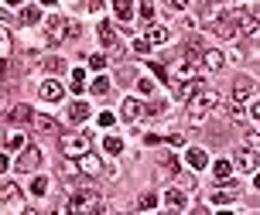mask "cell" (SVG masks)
<instances>
[{
    "mask_svg": "<svg viewBox=\"0 0 260 215\" xmlns=\"http://www.w3.org/2000/svg\"><path fill=\"white\" fill-rule=\"evenodd\" d=\"M168 7H171V11H185V7H188V0H168Z\"/></svg>",
    "mask_w": 260,
    "mask_h": 215,
    "instance_id": "43",
    "label": "cell"
},
{
    "mask_svg": "<svg viewBox=\"0 0 260 215\" xmlns=\"http://www.w3.org/2000/svg\"><path fill=\"white\" fill-rule=\"evenodd\" d=\"M69 120H72V123L89 120V106H86V102H72V106H69Z\"/></svg>",
    "mask_w": 260,
    "mask_h": 215,
    "instance_id": "23",
    "label": "cell"
},
{
    "mask_svg": "<svg viewBox=\"0 0 260 215\" xmlns=\"http://www.w3.org/2000/svg\"><path fill=\"white\" fill-rule=\"evenodd\" d=\"M69 89H72V92H82V89H86V68H76V72H72Z\"/></svg>",
    "mask_w": 260,
    "mask_h": 215,
    "instance_id": "28",
    "label": "cell"
},
{
    "mask_svg": "<svg viewBox=\"0 0 260 215\" xmlns=\"http://www.w3.org/2000/svg\"><path fill=\"white\" fill-rule=\"evenodd\" d=\"M24 215H38V212H35V208H27V212H24Z\"/></svg>",
    "mask_w": 260,
    "mask_h": 215,
    "instance_id": "51",
    "label": "cell"
},
{
    "mask_svg": "<svg viewBox=\"0 0 260 215\" xmlns=\"http://www.w3.org/2000/svg\"><path fill=\"white\" fill-rule=\"evenodd\" d=\"M0 202L4 205H17L21 202V188H17L14 181H4V185H0Z\"/></svg>",
    "mask_w": 260,
    "mask_h": 215,
    "instance_id": "14",
    "label": "cell"
},
{
    "mask_svg": "<svg viewBox=\"0 0 260 215\" xmlns=\"http://www.w3.org/2000/svg\"><path fill=\"white\" fill-rule=\"evenodd\" d=\"M62 92H65V86L58 82V79H45V82H41V89H38V96L45 102H58V99H62Z\"/></svg>",
    "mask_w": 260,
    "mask_h": 215,
    "instance_id": "9",
    "label": "cell"
},
{
    "mask_svg": "<svg viewBox=\"0 0 260 215\" xmlns=\"http://www.w3.org/2000/svg\"><path fill=\"white\" fill-rule=\"evenodd\" d=\"M165 140H168L171 147H182V144H185V133H168Z\"/></svg>",
    "mask_w": 260,
    "mask_h": 215,
    "instance_id": "40",
    "label": "cell"
},
{
    "mask_svg": "<svg viewBox=\"0 0 260 215\" xmlns=\"http://www.w3.org/2000/svg\"><path fill=\"white\" fill-rule=\"evenodd\" d=\"M7 4H11V7H17V4H24V0H7Z\"/></svg>",
    "mask_w": 260,
    "mask_h": 215,
    "instance_id": "48",
    "label": "cell"
},
{
    "mask_svg": "<svg viewBox=\"0 0 260 215\" xmlns=\"http://www.w3.org/2000/svg\"><path fill=\"white\" fill-rule=\"evenodd\" d=\"M7 51H11V34L7 27H0V58H7Z\"/></svg>",
    "mask_w": 260,
    "mask_h": 215,
    "instance_id": "34",
    "label": "cell"
},
{
    "mask_svg": "<svg viewBox=\"0 0 260 215\" xmlns=\"http://www.w3.org/2000/svg\"><path fill=\"white\" fill-rule=\"evenodd\" d=\"M154 205H157V195H151V191H144L141 198H137V208H141V212H151Z\"/></svg>",
    "mask_w": 260,
    "mask_h": 215,
    "instance_id": "30",
    "label": "cell"
},
{
    "mask_svg": "<svg viewBox=\"0 0 260 215\" xmlns=\"http://www.w3.org/2000/svg\"><path fill=\"white\" fill-rule=\"evenodd\" d=\"M4 147H7V151H24L27 144H24V133H11V137L4 140Z\"/></svg>",
    "mask_w": 260,
    "mask_h": 215,
    "instance_id": "29",
    "label": "cell"
},
{
    "mask_svg": "<svg viewBox=\"0 0 260 215\" xmlns=\"http://www.w3.org/2000/svg\"><path fill=\"white\" fill-rule=\"evenodd\" d=\"M41 4H45V7H52V4H55V0H41Z\"/></svg>",
    "mask_w": 260,
    "mask_h": 215,
    "instance_id": "50",
    "label": "cell"
},
{
    "mask_svg": "<svg viewBox=\"0 0 260 215\" xmlns=\"http://www.w3.org/2000/svg\"><path fill=\"white\" fill-rule=\"evenodd\" d=\"M202 62H206V68H212V72H219L222 65H226V58H222V51H216V48H206V51H202Z\"/></svg>",
    "mask_w": 260,
    "mask_h": 215,
    "instance_id": "17",
    "label": "cell"
},
{
    "mask_svg": "<svg viewBox=\"0 0 260 215\" xmlns=\"http://www.w3.org/2000/svg\"><path fill=\"white\" fill-rule=\"evenodd\" d=\"M185 161H188V167L202 171V167H209V154L202 151V147H188V151H185Z\"/></svg>",
    "mask_w": 260,
    "mask_h": 215,
    "instance_id": "11",
    "label": "cell"
},
{
    "mask_svg": "<svg viewBox=\"0 0 260 215\" xmlns=\"http://www.w3.org/2000/svg\"><path fill=\"white\" fill-rule=\"evenodd\" d=\"M31 123H35L38 133H58V123H55L52 116H45V113H35V116H31Z\"/></svg>",
    "mask_w": 260,
    "mask_h": 215,
    "instance_id": "15",
    "label": "cell"
},
{
    "mask_svg": "<svg viewBox=\"0 0 260 215\" xmlns=\"http://www.w3.org/2000/svg\"><path fill=\"white\" fill-rule=\"evenodd\" d=\"M236 195H240V188H233V185H230V188L226 191H212V195H209V198H212V205H230V202H236Z\"/></svg>",
    "mask_w": 260,
    "mask_h": 215,
    "instance_id": "19",
    "label": "cell"
},
{
    "mask_svg": "<svg viewBox=\"0 0 260 215\" xmlns=\"http://www.w3.org/2000/svg\"><path fill=\"white\" fill-rule=\"evenodd\" d=\"M52 215H69V208H65V205L58 202V205H55V212H52Z\"/></svg>",
    "mask_w": 260,
    "mask_h": 215,
    "instance_id": "45",
    "label": "cell"
},
{
    "mask_svg": "<svg viewBox=\"0 0 260 215\" xmlns=\"http://www.w3.org/2000/svg\"><path fill=\"white\" fill-rule=\"evenodd\" d=\"M7 76V58H0V79Z\"/></svg>",
    "mask_w": 260,
    "mask_h": 215,
    "instance_id": "46",
    "label": "cell"
},
{
    "mask_svg": "<svg viewBox=\"0 0 260 215\" xmlns=\"http://www.w3.org/2000/svg\"><path fill=\"white\" fill-rule=\"evenodd\" d=\"M134 51H137V55H147V51H151V41H147V38H137V41H134Z\"/></svg>",
    "mask_w": 260,
    "mask_h": 215,
    "instance_id": "36",
    "label": "cell"
},
{
    "mask_svg": "<svg viewBox=\"0 0 260 215\" xmlns=\"http://www.w3.org/2000/svg\"><path fill=\"white\" fill-rule=\"evenodd\" d=\"M257 92H253V82L250 79H236V86H233V99L236 102H247V99H253Z\"/></svg>",
    "mask_w": 260,
    "mask_h": 215,
    "instance_id": "13",
    "label": "cell"
},
{
    "mask_svg": "<svg viewBox=\"0 0 260 215\" xmlns=\"http://www.w3.org/2000/svg\"><path fill=\"white\" fill-rule=\"evenodd\" d=\"M96 123H100V127H113V113H100V116H96Z\"/></svg>",
    "mask_w": 260,
    "mask_h": 215,
    "instance_id": "41",
    "label": "cell"
},
{
    "mask_svg": "<svg viewBox=\"0 0 260 215\" xmlns=\"http://www.w3.org/2000/svg\"><path fill=\"white\" fill-rule=\"evenodd\" d=\"M7 167H11V161H7V154H0V174H4Z\"/></svg>",
    "mask_w": 260,
    "mask_h": 215,
    "instance_id": "44",
    "label": "cell"
},
{
    "mask_svg": "<svg viewBox=\"0 0 260 215\" xmlns=\"http://www.w3.org/2000/svg\"><path fill=\"white\" fill-rule=\"evenodd\" d=\"M216 34H219V38H236V24H233V14H230V17H222L219 24H216Z\"/></svg>",
    "mask_w": 260,
    "mask_h": 215,
    "instance_id": "24",
    "label": "cell"
},
{
    "mask_svg": "<svg viewBox=\"0 0 260 215\" xmlns=\"http://www.w3.org/2000/svg\"><path fill=\"white\" fill-rule=\"evenodd\" d=\"M199 86H202V79H199V76H195V79H185V82H175V96H178V99H188Z\"/></svg>",
    "mask_w": 260,
    "mask_h": 215,
    "instance_id": "16",
    "label": "cell"
},
{
    "mask_svg": "<svg viewBox=\"0 0 260 215\" xmlns=\"http://www.w3.org/2000/svg\"><path fill=\"white\" fill-rule=\"evenodd\" d=\"M27 191H31L35 198H45V195H48V177H45V174H35V177H31V188H27Z\"/></svg>",
    "mask_w": 260,
    "mask_h": 215,
    "instance_id": "22",
    "label": "cell"
},
{
    "mask_svg": "<svg viewBox=\"0 0 260 215\" xmlns=\"http://www.w3.org/2000/svg\"><path fill=\"white\" fill-rule=\"evenodd\" d=\"M233 21H240V31H243V34L257 38V14H243V11H236V14H233Z\"/></svg>",
    "mask_w": 260,
    "mask_h": 215,
    "instance_id": "12",
    "label": "cell"
},
{
    "mask_svg": "<svg viewBox=\"0 0 260 215\" xmlns=\"http://www.w3.org/2000/svg\"><path fill=\"white\" fill-rule=\"evenodd\" d=\"M100 202V195H96V188H76L72 191V198L65 202V208H69V215H89V208Z\"/></svg>",
    "mask_w": 260,
    "mask_h": 215,
    "instance_id": "2",
    "label": "cell"
},
{
    "mask_svg": "<svg viewBox=\"0 0 260 215\" xmlns=\"http://www.w3.org/2000/svg\"><path fill=\"white\" fill-rule=\"evenodd\" d=\"M103 151L110 154V157H117V154H123V140L120 137H103Z\"/></svg>",
    "mask_w": 260,
    "mask_h": 215,
    "instance_id": "27",
    "label": "cell"
},
{
    "mask_svg": "<svg viewBox=\"0 0 260 215\" xmlns=\"http://www.w3.org/2000/svg\"><path fill=\"white\" fill-rule=\"evenodd\" d=\"M14 167H17V171H27V174H35V171L41 167V151H38V147H24L21 157L14 161Z\"/></svg>",
    "mask_w": 260,
    "mask_h": 215,
    "instance_id": "5",
    "label": "cell"
},
{
    "mask_svg": "<svg viewBox=\"0 0 260 215\" xmlns=\"http://www.w3.org/2000/svg\"><path fill=\"white\" fill-rule=\"evenodd\" d=\"M100 41H103L106 48H117V31L110 21H100Z\"/></svg>",
    "mask_w": 260,
    "mask_h": 215,
    "instance_id": "20",
    "label": "cell"
},
{
    "mask_svg": "<svg viewBox=\"0 0 260 215\" xmlns=\"http://www.w3.org/2000/svg\"><path fill=\"white\" fill-rule=\"evenodd\" d=\"M137 89H141V96H151V92H154L151 79H137Z\"/></svg>",
    "mask_w": 260,
    "mask_h": 215,
    "instance_id": "37",
    "label": "cell"
},
{
    "mask_svg": "<svg viewBox=\"0 0 260 215\" xmlns=\"http://www.w3.org/2000/svg\"><path fill=\"white\" fill-rule=\"evenodd\" d=\"M171 34H168V27H161V24H151V34H147V41L151 45H165Z\"/></svg>",
    "mask_w": 260,
    "mask_h": 215,
    "instance_id": "26",
    "label": "cell"
},
{
    "mask_svg": "<svg viewBox=\"0 0 260 215\" xmlns=\"http://www.w3.org/2000/svg\"><path fill=\"white\" fill-rule=\"evenodd\" d=\"M216 215H233V212H230V208H222V212H216Z\"/></svg>",
    "mask_w": 260,
    "mask_h": 215,
    "instance_id": "49",
    "label": "cell"
},
{
    "mask_svg": "<svg viewBox=\"0 0 260 215\" xmlns=\"http://www.w3.org/2000/svg\"><path fill=\"white\" fill-rule=\"evenodd\" d=\"M212 174H216V181H230V174H233V161H226V157L216 161V164H212Z\"/></svg>",
    "mask_w": 260,
    "mask_h": 215,
    "instance_id": "21",
    "label": "cell"
},
{
    "mask_svg": "<svg viewBox=\"0 0 260 215\" xmlns=\"http://www.w3.org/2000/svg\"><path fill=\"white\" fill-rule=\"evenodd\" d=\"M141 113H144V106H141V99H137V96H127V99L120 102V116H123L127 123L141 120Z\"/></svg>",
    "mask_w": 260,
    "mask_h": 215,
    "instance_id": "10",
    "label": "cell"
},
{
    "mask_svg": "<svg viewBox=\"0 0 260 215\" xmlns=\"http://www.w3.org/2000/svg\"><path fill=\"white\" fill-rule=\"evenodd\" d=\"M21 21H24V24H38L41 11H38V7H24V11H21Z\"/></svg>",
    "mask_w": 260,
    "mask_h": 215,
    "instance_id": "33",
    "label": "cell"
},
{
    "mask_svg": "<svg viewBox=\"0 0 260 215\" xmlns=\"http://www.w3.org/2000/svg\"><path fill=\"white\" fill-rule=\"evenodd\" d=\"M216 102H219V92H216V89H209V86H199V89H195L192 96H188V110H192V123H199V120H202V116H206L209 110L216 106Z\"/></svg>",
    "mask_w": 260,
    "mask_h": 215,
    "instance_id": "1",
    "label": "cell"
},
{
    "mask_svg": "<svg viewBox=\"0 0 260 215\" xmlns=\"http://www.w3.org/2000/svg\"><path fill=\"white\" fill-rule=\"evenodd\" d=\"M92 92H96V96H106V92H110V79H106V76H96V79H92Z\"/></svg>",
    "mask_w": 260,
    "mask_h": 215,
    "instance_id": "32",
    "label": "cell"
},
{
    "mask_svg": "<svg viewBox=\"0 0 260 215\" xmlns=\"http://www.w3.org/2000/svg\"><path fill=\"white\" fill-rule=\"evenodd\" d=\"M31 116H35V113H31L27 106H14V110H11V120H14V123H27Z\"/></svg>",
    "mask_w": 260,
    "mask_h": 215,
    "instance_id": "31",
    "label": "cell"
},
{
    "mask_svg": "<svg viewBox=\"0 0 260 215\" xmlns=\"http://www.w3.org/2000/svg\"><path fill=\"white\" fill-rule=\"evenodd\" d=\"M141 21H147V24L154 21V4H151V0H144V4H141Z\"/></svg>",
    "mask_w": 260,
    "mask_h": 215,
    "instance_id": "35",
    "label": "cell"
},
{
    "mask_svg": "<svg viewBox=\"0 0 260 215\" xmlns=\"http://www.w3.org/2000/svg\"><path fill=\"white\" fill-rule=\"evenodd\" d=\"M230 116H233V120H243V116H247V110H243L240 102H233V106H230Z\"/></svg>",
    "mask_w": 260,
    "mask_h": 215,
    "instance_id": "38",
    "label": "cell"
},
{
    "mask_svg": "<svg viewBox=\"0 0 260 215\" xmlns=\"http://www.w3.org/2000/svg\"><path fill=\"white\" fill-rule=\"evenodd\" d=\"M113 14H117L123 24H127L130 17H134V7H130V0H113Z\"/></svg>",
    "mask_w": 260,
    "mask_h": 215,
    "instance_id": "25",
    "label": "cell"
},
{
    "mask_svg": "<svg viewBox=\"0 0 260 215\" xmlns=\"http://www.w3.org/2000/svg\"><path fill=\"white\" fill-rule=\"evenodd\" d=\"M247 116H250V120H253V123H257V120H260V106H257V96H253V102H250Z\"/></svg>",
    "mask_w": 260,
    "mask_h": 215,
    "instance_id": "39",
    "label": "cell"
},
{
    "mask_svg": "<svg viewBox=\"0 0 260 215\" xmlns=\"http://www.w3.org/2000/svg\"><path fill=\"white\" fill-rule=\"evenodd\" d=\"M89 65H92V68H96V72H100V68H103V65H106V58H103V55H92V58H89Z\"/></svg>",
    "mask_w": 260,
    "mask_h": 215,
    "instance_id": "42",
    "label": "cell"
},
{
    "mask_svg": "<svg viewBox=\"0 0 260 215\" xmlns=\"http://www.w3.org/2000/svg\"><path fill=\"white\" fill-rule=\"evenodd\" d=\"M45 34H48V41H52V45H58L62 38H69V21H62L58 14H55V17H48V21H45Z\"/></svg>",
    "mask_w": 260,
    "mask_h": 215,
    "instance_id": "7",
    "label": "cell"
},
{
    "mask_svg": "<svg viewBox=\"0 0 260 215\" xmlns=\"http://www.w3.org/2000/svg\"><path fill=\"white\" fill-rule=\"evenodd\" d=\"M195 76H199V68H195V62L188 58V55L178 58V62L168 68V82H171V79H175V82H185V79H195Z\"/></svg>",
    "mask_w": 260,
    "mask_h": 215,
    "instance_id": "4",
    "label": "cell"
},
{
    "mask_svg": "<svg viewBox=\"0 0 260 215\" xmlns=\"http://www.w3.org/2000/svg\"><path fill=\"white\" fill-rule=\"evenodd\" d=\"M89 11H100V0H89Z\"/></svg>",
    "mask_w": 260,
    "mask_h": 215,
    "instance_id": "47",
    "label": "cell"
},
{
    "mask_svg": "<svg viewBox=\"0 0 260 215\" xmlns=\"http://www.w3.org/2000/svg\"><path fill=\"white\" fill-rule=\"evenodd\" d=\"M165 208H168L171 215H182L185 208H188V195H185L182 188H168L165 191Z\"/></svg>",
    "mask_w": 260,
    "mask_h": 215,
    "instance_id": "6",
    "label": "cell"
},
{
    "mask_svg": "<svg viewBox=\"0 0 260 215\" xmlns=\"http://www.w3.org/2000/svg\"><path fill=\"white\" fill-rule=\"evenodd\" d=\"M240 171H247V174H257V147H243V151H236V161H233Z\"/></svg>",
    "mask_w": 260,
    "mask_h": 215,
    "instance_id": "8",
    "label": "cell"
},
{
    "mask_svg": "<svg viewBox=\"0 0 260 215\" xmlns=\"http://www.w3.org/2000/svg\"><path fill=\"white\" fill-rule=\"evenodd\" d=\"M86 151H89V133H72V137H65V140H62V154L69 157V161L82 157Z\"/></svg>",
    "mask_w": 260,
    "mask_h": 215,
    "instance_id": "3",
    "label": "cell"
},
{
    "mask_svg": "<svg viewBox=\"0 0 260 215\" xmlns=\"http://www.w3.org/2000/svg\"><path fill=\"white\" fill-rule=\"evenodd\" d=\"M76 167L82 171V174H96V171H100V161H96V157L86 151L82 157H76Z\"/></svg>",
    "mask_w": 260,
    "mask_h": 215,
    "instance_id": "18",
    "label": "cell"
}]
</instances>
